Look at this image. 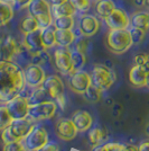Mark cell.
<instances>
[{
  "label": "cell",
  "instance_id": "obj_3",
  "mask_svg": "<svg viewBox=\"0 0 149 151\" xmlns=\"http://www.w3.org/2000/svg\"><path fill=\"white\" fill-rule=\"evenodd\" d=\"M108 49L116 53L122 54L133 45L129 28L126 29H110L106 35Z\"/></svg>",
  "mask_w": 149,
  "mask_h": 151
},
{
  "label": "cell",
  "instance_id": "obj_8",
  "mask_svg": "<svg viewBox=\"0 0 149 151\" xmlns=\"http://www.w3.org/2000/svg\"><path fill=\"white\" fill-rule=\"evenodd\" d=\"M24 71L25 83L31 88H39L46 79V72L40 64L31 63L26 67Z\"/></svg>",
  "mask_w": 149,
  "mask_h": 151
},
{
  "label": "cell",
  "instance_id": "obj_36",
  "mask_svg": "<svg viewBox=\"0 0 149 151\" xmlns=\"http://www.w3.org/2000/svg\"><path fill=\"white\" fill-rule=\"evenodd\" d=\"M85 38H80V40H77V42L75 43V51L81 52V53H85V54H87V41L85 40Z\"/></svg>",
  "mask_w": 149,
  "mask_h": 151
},
{
  "label": "cell",
  "instance_id": "obj_7",
  "mask_svg": "<svg viewBox=\"0 0 149 151\" xmlns=\"http://www.w3.org/2000/svg\"><path fill=\"white\" fill-rule=\"evenodd\" d=\"M57 105L54 101H45L29 105L28 116L34 121H43L52 119L56 113Z\"/></svg>",
  "mask_w": 149,
  "mask_h": 151
},
{
  "label": "cell",
  "instance_id": "obj_32",
  "mask_svg": "<svg viewBox=\"0 0 149 151\" xmlns=\"http://www.w3.org/2000/svg\"><path fill=\"white\" fill-rule=\"evenodd\" d=\"M13 121L7 106H0V130H5Z\"/></svg>",
  "mask_w": 149,
  "mask_h": 151
},
{
  "label": "cell",
  "instance_id": "obj_44",
  "mask_svg": "<svg viewBox=\"0 0 149 151\" xmlns=\"http://www.w3.org/2000/svg\"><path fill=\"white\" fill-rule=\"evenodd\" d=\"M145 133L149 137V121L148 123H147V125H146V127H145Z\"/></svg>",
  "mask_w": 149,
  "mask_h": 151
},
{
  "label": "cell",
  "instance_id": "obj_49",
  "mask_svg": "<svg viewBox=\"0 0 149 151\" xmlns=\"http://www.w3.org/2000/svg\"><path fill=\"white\" fill-rule=\"evenodd\" d=\"M0 1H1V0H0Z\"/></svg>",
  "mask_w": 149,
  "mask_h": 151
},
{
  "label": "cell",
  "instance_id": "obj_45",
  "mask_svg": "<svg viewBox=\"0 0 149 151\" xmlns=\"http://www.w3.org/2000/svg\"><path fill=\"white\" fill-rule=\"evenodd\" d=\"M146 87L149 88V72L147 73V80H146Z\"/></svg>",
  "mask_w": 149,
  "mask_h": 151
},
{
  "label": "cell",
  "instance_id": "obj_48",
  "mask_svg": "<svg viewBox=\"0 0 149 151\" xmlns=\"http://www.w3.org/2000/svg\"><path fill=\"white\" fill-rule=\"evenodd\" d=\"M96 1H100V0H96Z\"/></svg>",
  "mask_w": 149,
  "mask_h": 151
},
{
  "label": "cell",
  "instance_id": "obj_16",
  "mask_svg": "<svg viewBox=\"0 0 149 151\" xmlns=\"http://www.w3.org/2000/svg\"><path fill=\"white\" fill-rule=\"evenodd\" d=\"M24 46L33 57L46 51L45 46H44L43 40H42L40 29L29 33V34H25L24 35Z\"/></svg>",
  "mask_w": 149,
  "mask_h": 151
},
{
  "label": "cell",
  "instance_id": "obj_17",
  "mask_svg": "<svg viewBox=\"0 0 149 151\" xmlns=\"http://www.w3.org/2000/svg\"><path fill=\"white\" fill-rule=\"evenodd\" d=\"M55 132L60 139H62L64 141H71L75 139L79 131L76 126L74 125L73 121L68 120V119H63L56 122Z\"/></svg>",
  "mask_w": 149,
  "mask_h": 151
},
{
  "label": "cell",
  "instance_id": "obj_41",
  "mask_svg": "<svg viewBox=\"0 0 149 151\" xmlns=\"http://www.w3.org/2000/svg\"><path fill=\"white\" fill-rule=\"evenodd\" d=\"M50 1V4L52 6H57V5H62L64 2H66L68 0H48Z\"/></svg>",
  "mask_w": 149,
  "mask_h": 151
},
{
  "label": "cell",
  "instance_id": "obj_43",
  "mask_svg": "<svg viewBox=\"0 0 149 151\" xmlns=\"http://www.w3.org/2000/svg\"><path fill=\"white\" fill-rule=\"evenodd\" d=\"M143 70H145V71L148 73V72H149V54H148V58H147V61L145 62V64L143 65Z\"/></svg>",
  "mask_w": 149,
  "mask_h": 151
},
{
  "label": "cell",
  "instance_id": "obj_12",
  "mask_svg": "<svg viewBox=\"0 0 149 151\" xmlns=\"http://www.w3.org/2000/svg\"><path fill=\"white\" fill-rule=\"evenodd\" d=\"M103 20L110 29H126L130 27V16L121 8H116Z\"/></svg>",
  "mask_w": 149,
  "mask_h": 151
},
{
  "label": "cell",
  "instance_id": "obj_19",
  "mask_svg": "<svg viewBox=\"0 0 149 151\" xmlns=\"http://www.w3.org/2000/svg\"><path fill=\"white\" fill-rule=\"evenodd\" d=\"M147 80V72L140 65H133L129 72V81L133 87H145Z\"/></svg>",
  "mask_w": 149,
  "mask_h": 151
},
{
  "label": "cell",
  "instance_id": "obj_1",
  "mask_svg": "<svg viewBox=\"0 0 149 151\" xmlns=\"http://www.w3.org/2000/svg\"><path fill=\"white\" fill-rule=\"evenodd\" d=\"M25 87L24 71L13 61L0 60V101L7 103Z\"/></svg>",
  "mask_w": 149,
  "mask_h": 151
},
{
  "label": "cell",
  "instance_id": "obj_47",
  "mask_svg": "<svg viewBox=\"0 0 149 151\" xmlns=\"http://www.w3.org/2000/svg\"><path fill=\"white\" fill-rule=\"evenodd\" d=\"M146 6L148 7V9H149V0H146Z\"/></svg>",
  "mask_w": 149,
  "mask_h": 151
},
{
  "label": "cell",
  "instance_id": "obj_37",
  "mask_svg": "<svg viewBox=\"0 0 149 151\" xmlns=\"http://www.w3.org/2000/svg\"><path fill=\"white\" fill-rule=\"evenodd\" d=\"M33 0H13L11 5L15 7V9H25L29 6Z\"/></svg>",
  "mask_w": 149,
  "mask_h": 151
},
{
  "label": "cell",
  "instance_id": "obj_34",
  "mask_svg": "<svg viewBox=\"0 0 149 151\" xmlns=\"http://www.w3.org/2000/svg\"><path fill=\"white\" fill-rule=\"evenodd\" d=\"M129 31L131 34V38H132V43L133 44H140L145 38L146 32L140 29V28H136V27H129Z\"/></svg>",
  "mask_w": 149,
  "mask_h": 151
},
{
  "label": "cell",
  "instance_id": "obj_30",
  "mask_svg": "<svg viewBox=\"0 0 149 151\" xmlns=\"http://www.w3.org/2000/svg\"><path fill=\"white\" fill-rule=\"evenodd\" d=\"M101 96H102V90L95 87L94 85H91L89 89L83 94V97L90 103H98L101 99Z\"/></svg>",
  "mask_w": 149,
  "mask_h": 151
},
{
  "label": "cell",
  "instance_id": "obj_10",
  "mask_svg": "<svg viewBox=\"0 0 149 151\" xmlns=\"http://www.w3.org/2000/svg\"><path fill=\"white\" fill-rule=\"evenodd\" d=\"M68 83H70L71 90H73L76 94L83 95L92 85V78L89 72L79 70V71H74L73 73H71Z\"/></svg>",
  "mask_w": 149,
  "mask_h": 151
},
{
  "label": "cell",
  "instance_id": "obj_38",
  "mask_svg": "<svg viewBox=\"0 0 149 151\" xmlns=\"http://www.w3.org/2000/svg\"><path fill=\"white\" fill-rule=\"evenodd\" d=\"M147 58H148V54H146V53H139V54H137L136 57H135V64L143 67V64H145V62L147 61Z\"/></svg>",
  "mask_w": 149,
  "mask_h": 151
},
{
  "label": "cell",
  "instance_id": "obj_11",
  "mask_svg": "<svg viewBox=\"0 0 149 151\" xmlns=\"http://www.w3.org/2000/svg\"><path fill=\"white\" fill-rule=\"evenodd\" d=\"M6 106L13 120L24 119V117H27L29 114V98L18 95L15 98L7 101Z\"/></svg>",
  "mask_w": 149,
  "mask_h": 151
},
{
  "label": "cell",
  "instance_id": "obj_20",
  "mask_svg": "<svg viewBox=\"0 0 149 151\" xmlns=\"http://www.w3.org/2000/svg\"><path fill=\"white\" fill-rule=\"evenodd\" d=\"M76 40L73 29H56V46L68 47Z\"/></svg>",
  "mask_w": 149,
  "mask_h": 151
},
{
  "label": "cell",
  "instance_id": "obj_21",
  "mask_svg": "<svg viewBox=\"0 0 149 151\" xmlns=\"http://www.w3.org/2000/svg\"><path fill=\"white\" fill-rule=\"evenodd\" d=\"M130 26L147 32L149 29V13L137 12L130 16Z\"/></svg>",
  "mask_w": 149,
  "mask_h": 151
},
{
  "label": "cell",
  "instance_id": "obj_26",
  "mask_svg": "<svg viewBox=\"0 0 149 151\" xmlns=\"http://www.w3.org/2000/svg\"><path fill=\"white\" fill-rule=\"evenodd\" d=\"M39 28V25H38V22L36 20L35 17H33L31 15H27L25 18L21 20L20 23V31L21 33L25 35V34H29V33H33V32H36Z\"/></svg>",
  "mask_w": 149,
  "mask_h": 151
},
{
  "label": "cell",
  "instance_id": "obj_39",
  "mask_svg": "<svg viewBox=\"0 0 149 151\" xmlns=\"http://www.w3.org/2000/svg\"><path fill=\"white\" fill-rule=\"evenodd\" d=\"M37 151H60V148H58V145H56V143H47V145H45L44 147H42L40 149H38Z\"/></svg>",
  "mask_w": 149,
  "mask_h": 151
},
{
  "label": "cell",
  "instance_id": "obj_29",
  "mask_svg": "<svg viewBox=\"0 0 149 151\" xmlns=\"http://www.w3.org/2000/svg\"><path fill=\"white\" fill-rule=\"evenodd\" d=\"M106 132L102 129L95 127L93 130H91L89 133V142L92 147H98L100 143L106 139Z\"/></svg>",
  "mask_w": 149,
  "mask_h": 151
},
{
  "label": "cell",
  "instance_id": "obj_22",
  "mask_svg": "<svg viewBox=\"0 0 149 151\" xmlns=\"http://www.w3.org/2000/svg\"><path fill=\"white\" fill-rule=\"evenodd\" d=\"M15 16V7L6 1H0V27L6 26Z\"/></svg>",
  "mask_w": 149,
  "mask_h": 151
},
{
  "label": "cell",
  "instance_id": "obj_24",
  "mask_svg": "<svg viewBox=\"0 0 149 151\" xmlns=\"http://www.w3.org/2000/svg\"><path fill=\"white\" fill-rule=\"evenodd\" d=\"M42 34V40L45 49H52L53 46L56 45V28L54 25H50L46 28L40 29Z\"/></svg>",
  "mask_w": 149,
  "mask_h": 151
},
{
  "label": "cell",
  "instance_id": "obj_9",
  "mask_svg": "<svg viewBox=\"0 0 149 151\" xmlns=\"http://www.w3.org/2000/svg\"><path fill=\"white\" fill-rule=\"evenodd\" d=\"M54 64L56 69L63 75L73 73V61H72V51L68 47L58 46L54 51Z\"/></svg>",
  "mask_w": 149,
  "mask_h": 151
},
{
  "label": "cell",
  "instance_id": "obj_23",
  "mask_svg": "<svg viewBox=\"0 0 149 151\" xmlns=\"http://www.w3.org/2000/svg\"><path fill=\"white\" fill-rule=\"evenodd\" d=\"M117 7L113 0H100L95 5V13L100 18H106Z\"/></svg>",
  "mask_w": 149,
  "mask_h": 151
},
{
  "label": "cell",
  "instance_id": "obj_27",
  "mask_svg": "<svg viewBox=\"0 0 149 151\" xmlns=\"http://www.w3.org/2000/svg\"><path fill=\"white\" fill-rule=\"evenodd\" d=\"M53 25L56 29H74L75 18L74 16H63V17H54Z\"/></svg>",
  "mask_w": 149,
  "mask_h": 151
},
{
  "label": "cell",
  "instance_id": "obj_2",
  "mask_svg": "<svg viewBox=\"0 0 149 151\" xmlns=\"http://www.w3.org/2000/svg\"><path fill=\"white\" fill-rule=\"evenodd\" d=\"M35 127V121L29 116L24 119H16L11 122V124L2 130L1 138L4 143H10L16 141H23L27 138V135Z\"/></svg>",
  "mask_w": 149,
  "mask_h": 151
},
{
  "label": "cell",
  "instance_id": "obj_15",
  "mask_svg": "<svg viewBox=\"0 0 149 151\" xmlns=\"http://www.w3.org/2000/svg\"><path fill=\"white\" fill-rule=\"evenodd\" d=\"M19 52L20 46L13 36L7 35L0 37V60L13 61V58L19 54Z\"/></svg>",
  "mask_w": 149,
  "mask_h": 151
},
{
  "label": "cell",
  "instance_id": "obj_25",
  "mask_svg": "<svg viewBox=\"0 0 149 151\" xmlns=\"http://www.w3.org/2000/svg\"><path fill=\"white\" fill-rule=\"evenodd\" d=\"M52 13L54 17H63V16H74L77 12L70 1H66L62 5L52 6Z\"/></svg>",
  "mask_w": 149,
  "mask_h": 151
},
{
  "label": "cell",
  "instance_id": "obj_33",
  "mask_svg": "<svg viewBox=\"0 0 149 151\" xmlns=\"http://www.w3.org/2000/svg\"><path fill=\"white\" fill-rule=\"evenodd\" d=\"M77 13L85 14L91 8V0H68Z\"/></svg>",
  "mask_w": 149,
  "mask_h": 151
},
{
  "label": "cell",
  "instance_id": "obj_6",
  "mask_svg": "<svg viewBox=\"0 0 149 151\" xmlns=\"http://www.w3.org/2000/svg\"><path fill=\"white\" fill-rule=\"evenodd\" d=\"M47 93L53 101H56L61 107L65 105V98H64V83L62 79L58 76L52 75L46 77L44 83L40 86Z\"/></svg>",
  "mask_w": 149,
  "mask_h": 151
},
{
  "label": "cell",
  "instance_id": "obj_18",
  "mask_svg": "<svg viewBox=\"0 0 149 151\" xmlns=\"http://www.w3.org/2000/svg\"><path fill=\"white\" fill-rule=\"evenodd\" d=\"M71 120L73 121L77 131H80V132H85L87 130H90L91 126H92V123H93L92 116L87 111H76V112H74Z\"/></svg>",
  "mask_w": 149,
  "mask_h": 151
},
{
  "label": "cell",
  "instance_id": "obj_35",
  "mask_svg": "<svg viewBox=\"0 0 149 151\" xmlns=\"http://www.w3.org/2000/svg\"><path fill=\"white\" fill-rule=\"evenodd\" d=\"M4 151H27V148L21 141H16L6 143L4 147Z\"/></svg>",
  "mask_w": 149,
  "mask_h": 151
},
{
  "label": "cell",
  "instance_id": "obj_5",
  "mask_svg": "<svg viewBox=\"0 0 149 151\" xmlns=\"http://www.w3.org/2000/svg\"><path fill=\"white\" fill-rule=\"evenodd\" d=\"M91 78H92V85L104 91L111 88L117 79V76L114 71L109 67L104 64H96L92 70Z\"/></svg>",
  "mask_w": 149,
  "mask_h": 151
},
{
  "label": "cell",
  "instance_id": "obj_40",
  "mask_svg": "<svg viewBox=\"0 0 149 151\" xmlns=\"http://www.w3.org/2000/svg\"><path fill=\"white\" fill-rule=\"evenodd\" d=\"M138 150H139V151H149V141H147V142H143V145H139Z\"/></svg>",
  "mask_w": 149,
  "mask_h": 151
},
{
  "label": "cell",
  "instance_id": "obj_42",
  "mask_svg": "<svg viewBox=\"0 0 149 151\" xmlns=\"http://www.w3.org/2000/svg\"><path fill=\"white\" fill-rule=\"evenodd\" d=\"M135 5L137 7H143L146 6V0H133Z\"/></svg>",
  "mask_w": 149,
  "mask_h": 151
},
{
  "label": "cell",
  "instance_id": "obj_4",
  "mask_svg": "<svg viewBox=\"0 0 149 151\" xmlns=\"http://www.w3.org/2000/svg\"><path fill=\"white\" fill-rule=\"evenodd\" d=\"M27 9L28 14L36 18L40 29L53 25L54 16L52 13V5L48 0H33Z\"/></svg>",
  "mask_w": 149,
  "mask_h": 151
},
{
  "label": "cell",
  "instance_id": "obj_14",
  "mask_svg": "<svg viewBox=\"0 0 149 151\" xmlns=\"http://www.w3.org/2000/svg\"><path fill=\"white\" fill-rule=\"evenodd\" d=\"M100 29V20L96 16L91 14H82L79 20V32L84 37L94 36Z\"/></svg>",
  "mask_w": 149,
  "mask_h": 151
},
{
  "label": "cell",
  "instance_id": "obj_13",
  "mask_svg": "<svg viewBox=\"0 0 149 151\" xmlns=\"http://www.w3.org/2000/svg\"><path fill=\"white\" fill-rule=\"evenodd\" d=\"M47 143H48V134L47 131L42 126L34 127L33 131L25 139L26 148L31 151H37Z\"/></svg>",
  "mask_w": 149,
  "mask_h": 151
},
{
  "label": "cell",
  "instance_id": "obj_46",
  "mask_svg": "<svg viewBox=\"0 0 149 151\" xmlns=\"http://www.w3.org/2000/svg\"><path fill=\"white\" fill-rule=\"evenodd\" d=\"M1 1H6V2H9V4L13 2V0H1Z\"/></svg>",
  "mask_w": 149,
  "mask_h": 151
},
{
  "label": "cell",
  "instance_id": "obj_31",
  "mask_svg": "<svg viewBox=\"0 0 149 151\" xmlns=\"http://www.w3.org/2000/svg\"><path fill=\"white\" fill-rule=\"evenodd\" d=\"M72 61H73V70L74 71L82 70V68L87 63V55H85V53H81V52H77L75 50L72 51Z\"/></svg>",
  "mask_w": 149,
  "mask_h": 151
},
{
  "label": "cell",
  "instance_id": "obj_28",
  "mask_svg": "<svg viewBox=\"0 0 149 151\" xmlns=\"http://www.w3.org/2000/svg\"><path fill=\"white\" fill-rule=\"evenodd\" d=\"M94 151H139L138 148L130 145H120V143H108L104 145L95 147Z\"/></svg>",
  "mask_w": 149,
  "mask_h": 151
}]
</instances>
